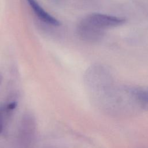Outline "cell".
<instances>
[{"instance_id": "cell-1", "label": "cell", "mask_w": 148, "mask_h": 148, "mask_svg": "<svg viewBox=\"0 0 148 148\" xmlns=\"http://www.w3.org/2000/svg\"><path fill=\"white\" fill-rule=\"evenodd\" d=\"M83 19L101 29L119 26L125 22V19L123 18L99 13L89 14Z\"/></svg>"}, {"instance_id": "cell-2", "label": "cell", "mask_w": 148, "mask_h": 148, "mask_svg": "<svg viewBox=\"0 0 148 148\" xmlns=\"http://www.w3.org/2000/svg\"><path fill=\"white\" fill-rule=\"evenodd\" d=\"M77 33L82 40L94 43L102 39L103 29H99L82 19L77 26Z\"/></svg>"}, {"instance_id": "cell-3", "label": "cell", "mask_w": 148, "mask_h": 148, "mask_svg": "<svg viewBox=\"0 0 148 148\" xmlns=\"http://www.w3.org/2000/svg\"><path fill=\"white\" fill-rule=\"evenodd\" d=\"M36 16L43 22L53 25L59 26L61 23L58 20L48 13L36 1V0H27Z\"/></svg>"}, {"instance_id": "cell-4", "label": "cell", "mask_w": 148, "mask_h": 148, "mask_svg": "<svg viewBox=\"0 0 148 148\" xmlns=\"http://www.w3.org/2000/svg\"><path fill=\"white\" fill-rule=\"evenodd\" d=\"M130 91L139 111L148 110V87L134 88Z\"/></svg>"}, {"instance_id": "cell-5", "label": "cell", "mask_w": 148, "mask_h": 148, "mask_svg": "<svg viewBox=\"0 0 148 148\" xmlns=\"http://www.w3.org/2000/svg\"><path fill=\"white\" fill-rule=\"evenodd\" d=\"M2 116H3V108L0 106V134L2 131Z\"/></svg>"}, {"instance_id": "cell-6", "label": "cell", "mask_w": 148, "mask_h": 148, "mask_svg": "<svg viewBox=\"0 0 148 148\" xmlns=\"http://www.w3.org/2000/svg\"><path fill=\"white\" fill-rule=\"evenodd\" d=\"M16 103L15 102H13L8 105L7 108L9 110H13L16 108Z\"/></svg>"}]
</instances>
